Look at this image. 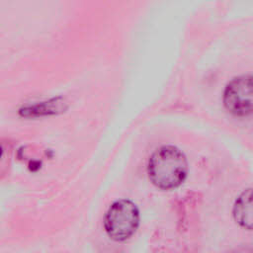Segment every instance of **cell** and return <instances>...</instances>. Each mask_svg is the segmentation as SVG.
<instances>
[{"instance_id":"7a4b0ae2","label":"cell","mask_w":253,"mask_h":253,"mask_svg":"<svg viewBox=\"0 0 253 253\" xmlns=\"http://www.w3.org/2000/svg\"><path fill=\"white\" fill-rule=\"evenodd\" d=\"M139 225V211L130 200L123 199L113 203L104 218V228L115 241H125L131 237Z\"/></svg>"},{"instance_id":"277c9868","label":"cell","mask_w":253,"mask_h":253,"mask_svg":"<svg viewBox=\"0 0 253 253\" xmlns=\"http://www.w3.org/2000/svg\"><path fill=\"white\" fill-rule=\"evenodd\" d=\"M232 215L240 227L253 231V188L245 189L235 199Z\"/></svg>"},{"instance_id":"3957f363","label":"cell","mask_w":253,"mask_h":253,"mask_svg":"<svg viewBox=\"0 0 253 253\" xmlns=\"http://www.w3.org/2000/svg\"><path fill=\"white\" fill-rule=\"evenodd\" d=\"M222 101L225 109L235 116L253 113V75H240L227 83Z\"/></svg>"},{"instance_id":"6da1fadb","label":"cell","mask_w":253,"mask_h":253,"mask_svg":"<svg viewBox=\"0 0 253 253\" xmlns=\"http://www.w3.org/2000/svg\"><path fill=\"white\" fill-rule=\"evenodd\" d=\"M147 174L150 182L158 189L169 191L181 186L188 175L185 154L174 145H163L149 157Z\"/></svg>"}]
</instances>
